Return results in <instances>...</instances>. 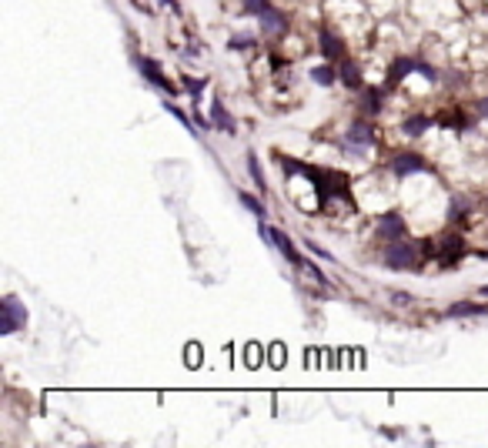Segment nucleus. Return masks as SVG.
I'll return each instance as SVG.
<instances>
[{
    "label": "nucleus",
    "mask_w": 488,
    "mask_h": 448,
    "mask_svg": "<svg viewBox=\"0 0 488 448\" xmlns=\"http://www.w3.org/2000/svg\"><path fill=\"white\" fill-rule=\"evenodd\" d=\"M425 254H432L428 248V241H405V238H398V241H391L385 251V265L388 268H402V271H415V268H421V258Z\"/></svg>",
    "instance_id": "1"
},
{
    "label": "nucleus",
    "mask_w": 488,
    "mask_h": 448,
    "mask_svg": "<svg viewBox=\"0 0 488 448\" xmlns=\"http://www.w3.org/2000/svg\"><path fill=\"white\" fill-rule=\"evenodd\" d=\"M0 308H3V318H0V335H14L17 328H24V324H27V308L17 298H14V295H7V298L0 301Z\"/></svg>",
    "instance_id": "2"
},
{
    "label": "nucleus",
    "mask_w": 488,
    "mask_h": 448,
    "mask_svg": "<svg viewBox=\"0 0 488 448\" xmlns=\"http://www.w3.org/2000/svg\"><path fill=\"white\" fill-rule=\"evenodd\" d=\"M432 164L421 157V154H415V150H405V154H395L391 157V171L398 177H408V175H425Z\"/></svg>",
    "instance_id": "3"
},
{
    "label": "nucleus",
    "mask_w": 488,
    "mask_h": 448,
    "mask_svg": "<svg viewBox=\"0 0 488 448\" xmlns=\"http://www.w3.org/2000/svg\"><path fill=\"white\" fill-rule=\"evenodd\" d=\"M257 231H261V238H264V241H275V248L284 254V261H291V265H305V261H301V254H298V248L291 245V238H288L284 231H278V227H264V224H261Z\"/></svg>",
    "instance_id": "4"
},
{
    "label": "nucleus",
    "mask_w": 488,
    "mask_h": 448,
    "mask_svg": "<svg viewBox=\"0 0 488 448\" xmlns=\"http://www.w3.org/2000/svg\"><path fill=\"white\" fill-rule=\"evenodd\" d=\"M137 67H141V74L148 77L151 84H154L157 91H164V94H174V84L164 77V71H161V64L157 60H151V57H137Z\"/></svg>",
    "instance_id": "5"
},
{
    "label": "nucleus",
    "mask_w": 488,
    "mask_h": 448,
    "mask_svg": "<svg viewBox=\"0 0 488 448\" xmlns=\"http://www.w3.org/2000/svg\"><path fill=\"white\" fill-rule=\"evenodd\" d=\"M462 254H465V241L458 234H448V238L438 245V265H441V268H452V265H458Z\"/></svg>",
    "instance_id": "6"
},
{
    "label": "nucleus",
    "mask_w": 488,
    "mask_h": 448,
    "mask_svg": "<svg viewBox=\"0 0 488 448\" xmlns=\"http://www.w3.org/2000/svg\"><path fill=\"white\" fill-rule=\"evenodd\" d=\"M375 141H378V134L368 121H355L348 127V148H371Z\"/></svg>",
    "instance_id": "7"
},
{
    "label": "nucleus",
    "mask_w": 488,
    "mask_h": 448,
    "mask_svg": "<svg viewBox=\"0 0 488 448\" xmlns=\"http://www.w3.org/2000/svg\"><path fill=\"white\" fill-rule=\"evenodd\" d=\"M318 41H321V54H325L328 60H345V41H341L334 30H321Z\"/></svg>",
    "instance_id": "8"
},
{
    "label": "nucleus",
    "mask_w": 488,
    "mask_h": 448,
    "mask_svg": "<svg viewBox=\"0 0 488 448\" xmlns=\"http://www.w3.org/2000/svg\"><path fill=\"white\" fill-rule=\"evenodd\" d=\"M411 71H418V57H395V64L388 71V87H398Z\"/></svg>",
    "instance_id": "9"
},
{
    "label": "nucleus",
    "mask_w": 488,
    "mask_h": 448,
    "mask_svg": "<svg viewBox=\"0 0 488 448\" xmlns=\"http://www.w3.org/2000/svg\"><path fill=\"white\" fill-rule=\"evenodd\" d=\"M378 234H382L385 241H398V238H405V221H402L398 214H385V218L378 221Z\"/></svg>",
    "instance_id": "10"
},
{
    "label": "nucleus",
    "mask_w": 488,
    "mask_h": 448,
    "mask_svg": "<svg viewBox=\"0 0 488 448\" xmlns=\"http://www.w3.org/2000/svg\"><path fill=\"white\" fill-rule=\"evenodd\" d=\"M445 315H448V318H475V315H488V304H478V301H455Z\"/></svg>",
    "instance_id": "11"
},
{
    "label": "nucleus",
    "mask_w": 488,
    "mask_h": 448,
    "mask_svg": "<svg viewBox=\"0 0 488 448\" xmlns=\"http://www.w3.org/2000/svg\"><path fill=\"white\" fill-rule=\"evenodd\" d=\"M257 17H261V30H268V34H284L288 30V17H284L281 10H275V7H268Z\"/></svg>",
    "instance_id": "12"
},
{
    "label": "nucleus",
    "mask_w": 488,
    "mask_h": 448,
    "mask_svg": "<svg viewBox=\"0 0 488 448\" xmlns=\"http://www.w3.org/2000/svg\"><path fill=\"white\" fill-rule=\"evenodd\" d=\"M211 117H214V127H221V131H228V134H234V121L228 117V111H224V104L214 98L211 100Z\"/></svg>",
    "instance_id": "13"
},
{
    "label": "nucleus",
    "mask_w": 488,
    "mask_h": 448,
    "mask_svg": "<svg viewBox=\"0 0 488 448\" xmlns=\"http://www.w3.org/2000/svg\"><path fill=\"white\" fill-rule=\"evenodd\" d=\"M341 80H345L348 87H361V67L351 60V57L341 60Z\"/></svg>",
    "instance_id": "14"
},
{
    "label": "nucleus",
    "mask_w": 488,
    "mask_h": 448,
    "mask_svg": "<svg viewBox=\"0 0 488 448\" xmlns=\"http://www.w3.org/2000/svg\"><path fill=\"white\" fill-rule=\"evenodd\" d=\"M402 131H405L408 137H418V134H425V131H428V117H425V114H411L408 121L402 124Z\"/></svg>",
    "instance_id": "15"
},
{
    "label": "nucleus",
    "mask_w": 488,
    "mask_h": 448,
    "mask_svg": "<svg viewBox=\"0 0 488 448\" xmlns=\"http://www.w3.org/2000/svg\"><path fill=\"white\" fill-rule=\"evenodd\" d=\"M311 80L321 84V87H332L338 80V74H334V67H311Z\"/></svg>",
    "instance_id": "16"
},
{
    "label": "nucleus",
    "mask_w": 488,
    "mask_h": 448,
    "mask_svg": "<svg viewBox=\"0 0 488 448\" xmlns=\"http://www.w3.org/2000/svg\"><path fill=\"white\" fill-rule=\"evenodd\" d=\"M164 107H167V111H171V114H174V117H178L181 124L187 127V134H191V137H201V134H198V127H194V121H191V117H187V114H184V111H181L178 104H171V100H167V104H164Z\"/></svg>",
    "instance_id": "17"
},
{
    "label": "nucleus",
    "mask_w": 488,
    "mask_h": 448,
    "mask_svg": "<svg viewBox=\"0 0 488 448\" xmlns=\"http://www.w3.org/2000/svg\"><path fill=\"white\" fill-rule=\"evenodd\" d=\"M237 201H241V204H244V208H248V211H251L255 218H264V208H261V201L251 198L248 191H237Z\"/></svg>",
    "instance_id": "18"
},
{
    "label": "nucleus",
    "mask_w": 488,
    "mask_h": 448,
    "mask_svg": "<svg viewBox=\"0 0 488 448\" xmlns=\"http://www.w3.org/2000/svg\"><path fill=\"white\" fill-rule=\"evenodd\" d=\"M361 107H364L368 114H378V107H382V94H378V91H364V98H361Z\"/></svg>",
    "instance_id": "19"
},
{
    "label": "nucleus",
    "mask_w": 488,
    "mask_h": 448,
    "mask_svg": "<svg viewBox=\"0 0 488 448\" xmlns=\"http://www.w3.org/2000/svg\"><path fill=\"white\" fill-rule=\"evenodd\" d=\"M438 124L441 127H455V131H458V127H462V114H458V111L452 114V107H445V111L438 114Z\"/></svg>",
    "instance_id": "20"
},
{
    "label": "nucleus",
    "mask_w": 488,
    "mask_h": 448,
    "mask_svg": "<svg viewBox=\"0 0 488 448\" xmlns=\"http://www.w3.org/2000/svg\"><path fill=\"white\" fill-rule=\"evenodd\" d=\"M261 345H257V341H251V345H248V348H244V365H248V368H257V365H261Z\"/></svg>",
    "instance_id": "21"
},
{
    "label": "nucleus",
    "mask_w": 488,
    "mask_h": 448,
    "mask_svg": "<svg viewBox=\"0 0 488 448\" xmlns=\"http://www.w3.org/2000/svg\"><path fill=\"white\" fill-rule=\"evenodd\" d=\"M184 361H187L191 368H201V345H198V341H191V345L184 348Z\"/></svg>",
    "instance_id": "22"
},
{
    "label": "nucleus",
    "mask_w": 488,
    "mask_h": 448,
    "mask_svg": "<svg viewBox=\"0 0 488 448\" xmlns=\"http://www.w3.org/2000/svg\"><path fill=\"white\" fill-rule=\"evenodd\" d=\"M248 168H251V177H255V184L261 188V191H264V175H261V164H257V154H255V150L248 154Z\"/></svg>",
    "instance_id": "23"
},
{
    "label": "nucleus",
    "mask_w": 488,
    "mask_h": 448,
    "mask_svg": "<svg viewBox=\"0 0 488 448\" xmlns=\"http://www.w3.org/2000/svg\"><path fill=\"white\" fill-rule=\"evenodd\" d=\"M244 3V14H264L271 7V0H241Z\"/></svg>",
    "instance_id": "24"
},
{
    "label": "nucleus",
    "mask_w": 488,
    "mask_h": 448,
    "mask_svg": "<svg viewBox=\"0 0 488 448\" xmlns=\"http://www.w3.org/2000/svg\"><path fill=\"white\" fill-rule=\"evenodd\" d=\"M205 84H207V80H194V77H184V91H187L191 98H201Z\"/></svg>",
    "instance_id": "25"
},
{
    "label": "nucleus",
    "mask_w": 488,
    "mask_h": 448,
    "mask_svg": "<svg viewBox=\"0 0 488 448\" xmlns=\"http://www.w3.org/2000/svg\"><path fill=\"white\" fill-rule=\"evenodd\" d=\"M271 365H275V368H281L284 365V345L281 341H275V345H271Z\"/></svg>",
    "instance_id": "26"
},
{
    "label": "nucleus",
    "mask_w": 488,
    "mask_h": 448,
    "mask_svg": "<svg viewBox=\"0 0 488 448\" xmlns=\"http://www.w3.org/2000/svg\"><path fill=\"white\" fill-rule=\"evenodd\" d=\"M305 245H308V251H311V254H318L321 261H332V251H325L318 241H305Z\"/></svg>",
    "instance_id": "27"
},
{
    "label": "nucleus",
    "mask_w": 488,
    "mask_h": 448,
    "mask_svg": "<svg viewBox=\"0 0 488 448\" xmlns=\"http://www.w3.org/2000/svg\"><path fill=\"white\" fill-rule=\"evenodd\" d=\"M231 50H244V47H251V37H231V44H228Z\"/></svg>",
    "instance_id": "28"
},
{
    "label": "nucleus",
    "mask_w": 488,
    "mask_h": 448,
    "mask_svg": "<svg viewBox=\"0 0 488 448\" xmlns=\"http://www.w3.org/2000/svg\"><path fill=\"white\" fill-rule=\"evenodd\" d=\"M478 114L488 121V98H482V104H478Z\"/></svg>",
    "instance_id": "29"
},
{
    "label": "nucleus",
    "mask_w": 488,
    "mask_h": 448,
    "mask_svg": "<svg viewBox=\"0 0 488 448\" xmlns=\"http://www.w3.org/2000/svg\"><path fill=\"white\" fill-rule=\"evenodd\" d=\"M161 3H167L171 10H178V14H181V3H178V0H161Z\"/></svg>",
    "instance_id": "30"
},
{
    "label": "nucleus",
    "mask_w": 488,
    "mask_h": 448,
    "mask_svg": "<svg viewBox=\"0 0 488 448\" xmlns=\"http://www.w3.org/2000/svg\"><path fill=\"white\" fill-rule=\"evenodd\" d=\"M482 298H488V284H485V288H482Z\"/></svg>",
    "instance_id": "31"
}]
</instances>
